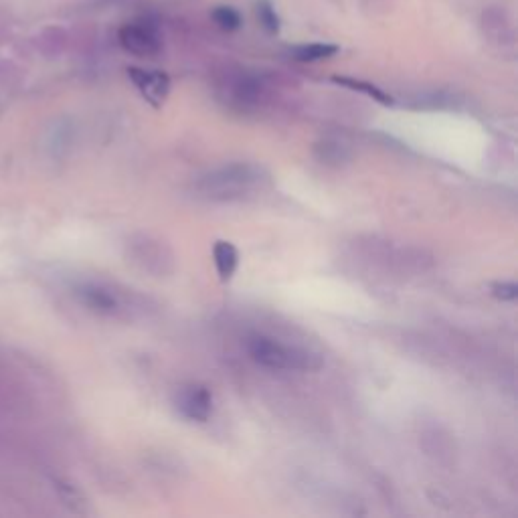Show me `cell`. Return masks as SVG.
I'll use <instances>...</instances> for the list:
<instances>
[{"label":"cell","mask_w":518,"mask_h":518,"mask_svg":"<svg viewBox=\"0 0 518 518\" xmlns=\"http://www.w3.org/2000/svg\"><path fill=\"white\" fill-rule=\"evenodd\" d=\"M266 181L264 170L253 164H227L221 168H215L201 177L195 185L197 193L207 201H241L245 197H251L262 189V183Z\"/></svg>","instance_id":"6da1fadb"},{"label":"cell","mask_w":518,"mask_h":518,"mask_svg":"<svg viewBox=\"0 0 518 518\" xmlns=\"http://www.w3.org/2000/svg\"><path fill=\"white\" fill-rule=\"evenodd\" d=\"M249 357L266 369L272 371H314L322 361L298 347H288L270 336H251L247 340Z\"/></svg>","instance_id":"7a4b0ae2"},{"label":"cell","mask_w":518,"mask_h":518,"mask_svg":"<svg viewBox=\"0 0 518 518\" xmlns=\"http://www.w3.org/2000/svg\"><path fill=\"white\" fill-rule=\"evenodd\" d=\"M118 41L124 51L136 57H156L162 49V39L150 23H128L118 31Z\"/></svg>","instance_id":"3957f363"},{"label":"cell","mask_w":518,"mask_h":518,"mask_svg":"<svg viewBox=\"0 0 518 518\" xmlns=\"http://www.w3.org/2000/svg\"><path fill=\"white\" fill-rule=\"evenodd\" d=\"M175 407L185 419L205 423L213 413V395L205 385L189 383L177 389Z\"/></svg>","instance_id":"277c9868"},{"label":"cell","mask_w":518,"mask_h":518,"mask_svg":"<svg viewBox=\"0 0 518 518\" xmlns=\"http://www.w3.org/2000/svg\"><path fill=\"white\" fill-rule=\"evenodd\" d=\"M128 77L132 79L142 98L154 108H160L170 94V77L164 71H144L138 67H130Z\"/></svg>","instance_id":"5b68a950"},{"label":"cell","mask_w":518,"mask_h":518,"mask_svg":"<svg viewBox=\"0 0 518 518\" xmlns=\"http://www.w3.org/2000/svg\"><path fill=\"white\" fill-rule=\"evenodd\" d=\"M213 262H215V270H217V276L223 284H227L235 272H237V266H239V251L233 243L229 241H215L213 245Z\"/></svg>","instance_id":"8992f818"},{"label":"cell","mask_w":518,"mask_h":518,"mask_svg":"<svg viewBox=\"0 0 518 518\" xmlns=\"http://www.w3.org/2000/svg\"><path fill=\"white\" fill-rule=\"evenodd\" d=\"M340 49L332 43H306L290 49V57L300 61V63H314L322 59H330L338 53Z\"/></svg>","instance_id":"52a82bcc"},{"label":"cell","mask_w":518,"mask_h":518,"mask_svg":"<svg viewBox=\"0 0 518 518\" xmlns=\"http://www.w3.org/2000/svg\"><path fill=\"white\" fill-rule=\"evenodd\" d=\"M332 81L338 83V85H344V88H349V90L367 94L369 98H373L375 102H379V104H383V106H393V104H395V100H393L389 94H385L381 88H377V85H373L371 81L353 79V77H340V75H334Z\"/></svg>","instance_id":"ba28073f"},{"label":"cell","mask_w":518,"mask_h":518,"mask_svg":"<svg viewBox=\"0 0 518 518\" xmlns=\"http://www.w3.org/2000/svg\"><path fill=\"white\" fill-rule=\"evenodd\" d=\"M81 300L85 302V306H90L92 310L100 312V314H114L116 308H118V300L102 290V288H96V286H88L81 290Z\"/></svg>","instance_id":"9c48e42d"},{"label":"cell","mask_w":518,"mask_h":518,"mask_svg":"<svg viewBox=\"0 0 518 518\" xmlns=\"http://www.w3.org/2000/svg\"><path fill=\"white\" fill-rule=\"evenodd\" d=\"M255 17H257V23L262 25V29L268 35H278L280 33L282 21H280V15L276 13V9H274V5L270 3V0H257V3H255Z\"/></svg>","instance_id":"30bf717a"},{"label":"cell","mask_w":518,"mask_h":518,"mask_svg":"<svg viewBox=\"0 0 518 518\" xmlns=\"http://www.w3.org/2000/svg\"><path fill=\"white\" fill-rule=\"evenodd\" d=\"M211 19L225 33H233V31L241 29V25H243L241 13L237 9H233V7H229V5L215 7L213 13H211Z\"/></svg>","instance_id":"8fae6325"},{"label":"cell","mask_w":518,"mask_h":518,"mask_svg":"<svg viewBox=\"0 0 518 518\" xmlns=\"http://www.w3.org/2000/svg\"><path fill=\"white\" fill-rule=\"evenodd\" d=\"M492 296L502 302H512L518 298V286L514 282H496L492 284Z\"/></svg>","instance_id":"7c38bea8"}]
</instances>
